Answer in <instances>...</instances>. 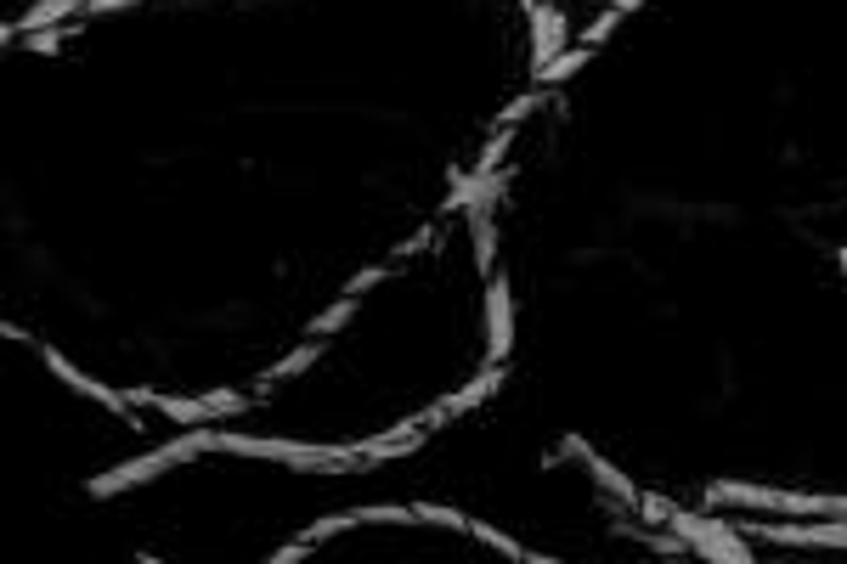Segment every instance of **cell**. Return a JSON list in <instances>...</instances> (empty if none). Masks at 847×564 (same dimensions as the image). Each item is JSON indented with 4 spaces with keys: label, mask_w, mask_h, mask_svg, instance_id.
<instances>
[{
    "label": "cell",
    "mask_w": 847,
    "mask_h": 564,
    "mask_svg": "<svg viewBox=\"0 0 847 564\" xmlns=\"http://www.w3.org/2000/svg\"><path fill=\"white\" fill-rule=\"evenodd\" d=\"M672 530H678V537H690V542H695V553H706V559H724V564H745V559H752V553H745V548L735 542V530H729V525H718V519L672 514Z\"/></svg>",
    "instance_id": "6da1fadb"
},
{
    "label": "cell",
    "mask_w": 847,
    "mask_h": 564,
    "mask_svg": "<svg viewBox=\"0 0 847 564\" xmlns=\"http://www.w3.org/2000/svg\"><path fill=\"white\" fill-rule=\"evenodd\" d=\"M763 542H786V548H847V519H825V525H757Z\"/></svg>",
    "instance_id": "7a4b0ae2"
},
{
    "label": "cell",
    "mask_w": 847,
    "mask_h": 564,
    "mask_svg": "<svg viewBox=\"0 0 847 564\" xmlns=\"http://www.w3.org/2000/svg\"><path fill=\"white\" fill-rule=\"evenodd\" d=\"M170 463H176V452L158 446V452L124 463V469H114V475H96V480H91V496H114V491H124V485H142V480H153L158 469H170Z\"/></svg>",
    "instance_id": "3957f363"
},
{
    "label": "cell",
    "mask_w": 847,
    "mask_h": 564,
    "mask_svg": "<svg viewBox=\"0 0 847 564\" xmlns=\"http://www.w3.org/2000/svg\"><path fill=\"white\" fill-rule=\"evenodd\" d=\"M40 356H46V368H51V373H57L62 384H69V389H80V395H91V401H96V407H108V412H124V407H130V395H114L108 384H96V379H85V373L74 368V361H69V356H57V350H40Z\"/></svg>",
    "instance_id": "277c9868"
},
{
    "label": "cell",
    "mask_w": 847,
    "mask_h": 564,
    "mask_svg": "<svg viewBox=\"0 0 847 564\" xmlns=\"http://www.w3.org/2000/svg\"><path fill=\"white\" fill-rule=\"evenodd\" d=\"M498 384H503V368H486V373H480V379H475L469 389H458V395H446V401H436V407H430V412H423L418 423H423V429H430V423H441V418H458V412L480 407V401H486V395H492Z\"/></svg>",
    "instance_id": "5b68a950"
},
{
    "label": "cell",
    "mask_w": 847,
    "mask_h": 564,
    "mask_svg": "<svg viewBox=\"0 0 847 564\" xmlns=\"http://www.w3.org/2000/svg\"><path fill=\"white\" fill-rule=\"evenodd\" d=\"M532 46H537V69H548L565 51V23L553 7H532Z\"/></svg>",
    "instance_id": "8992f818"
},
{
    "label": "cell",
    "mask_w": 847,
    "mask_h": 564,
    "mask_svg": "<svg viewBox=\"0 0 847 564\" xmlns=\"http://www.w3.org/2000/svg\"><path fill=\"white\" fill-rule=\"evenodd\" d=\"M418 441H423V423L413 418V423L390 429V435H379V441H362L356 452H362V463H379V457H407V452H418Z\"/></svg>",
    "instance_id": "52a82bcc"
},
{
    "label": "cell",
    "mask_w": 847,
    "mask_h": 564,
    "mask_svg": "<svg viewBox=\"0 0 847 564\" xmlns=\"http://www.w3.org/2000/svg\"><path fill=\"white\" fill-rule=\"evenodd\" d=\"M565 452H571V457H582V463H588V469L599 475V485H610L616 496H622V503H639V491H633V480H628L622 469H610V463H605L599 452H588V441H565Z\"/></svg>",
    "instance_id": "ba28073f"
},
{
    "label": "cell",
    "mask_w": 847,
    "mask_h": 564,
    "mask_svg": "<svg viewBox=\"0 0 847 564\" xmlns=\"http://www.w3.org/2000/svg\"><path fill=\"white\" fill-rule=\"evenodd\" d=\"M486 311H492V361H503V356H509V339H514L509 283H492V300H486Z\"/></svg>",
    "instance_id": "9c48e42d"
},
{
    "label": "cell",
    "mask_w": 847,
    "mask_h": 564,
    "mask_svg": "<svg viewBox=\"0 0 847 564\" xmlns=\"http://www.w3.org/2000/svg\"><path fill=\"white\" fill-rule=\"evenodd\" d=\"M594 57V46H576V51H560V57H553L548 62V69H537V80H571L576 69H582V62H588Z\"/></svg>",
    "instance_id": "30bf717a"
},
{
    "label": "cell",
    "mask_w": 847,
    "mask_h": 564,
    "mask_svg": "<svg viewBox=\"0 0 847 564\" xmlns=\"http://www.w3.org/2000/svg\"><path fill=\"white\" fill-rule=\"evenodd\" d=\"M350 316H356V293H345V300H339V305H329V311H322V316L311 322V334L322 339V334H334V327H345Z\"/></svg>",
    "instance_id": "8fae6325"
},
{
    "label": "cell",
    "mask_w": 847,
    "mask_h": 564,
    "mask_svg": "<svg viewBox=\"0 0 847 564\" xmlns=\"http://www.w3.org/2000/svg\"><path fill=\"white\" fill-rule=\"evenodd\" d=\"M322 356V345H306V350H288L283 361H277V368H272V379H295V373H306L311 368V361Z\"/></svg>",
    "instance_id": "7c38bea8"
},
{
    "label": "cell",
    "mask_w": 847,
    "mask_h": 564,
    "mask_svg": "<svg viewBox=\"0 0 847 564\" xmlns=\"http://www.w3.org/2000/svg\"><path fill=\"white\" fill-rule=\"evenodd\" d=\"M469 530H475V537H480L486 548H498V553H509V559H532V553H526V548H520L514 537H503V530H498V525H469Z\"/></svg>",
    "instance_id": "4fadbf2b"
},
{
    "label": "cell",
    "mask_w": 847,
    "mask_h": 564,
    "mask_svg": "<svg viewBox=\"0 0 847 564\" xmlns=\"http://www.w3.org/2000/svg\"><path fill=\"white\" fill-rule=\"evenodd\" d=\"M413 519H430V525H452V530H469V519L458 508H441V503H418Z\"/></svg>",
    "instance_id": "5bb4252c"
},
{
    "label": "cell",
    "mask_w": 847,
    "mask_h": 564,
    "mask_svg": "<svg viewBox=\"0 0 847 564\" xmlns=\"http://www.w3.org/2000/svg\"><path fill=\"white\" fill-rule=\"evenodd\" d=\"M350 525H362V514H329V519H317L306 530V542H322V537H334V530H350Z\"/></svg>",
    "instance_id": "9a60e30c"
},
{
    "label": "cell",
    "mask_w": 847,
    "mask_h": 564,
    "mask_svg": "<svg viewBox=\"0 0 847 564\" xmlns=\"http://www.w3.org/2000/svg\"><path fill=\"white\" fill-rule=\"evenodd\" d=\"M503 147H509V124H503V130H498V136H492V142H486V153L475 158V176H492V170H498V158H503Z\"/></svg>",
    "instance_id": "2e32d148"
},
{
    "label": "cell",
    "mask_w": 847,
    "mask_h": 564,
    "mask_svg": "<svg viewBox=\"0 0 847 564\" xmlns=\"http://www.w3.org/2000/svg\"><path fill=\"white\" fill-rule=\"evenodd\" d=\"M616 17H622V12H616V7H610L605 17H594V28H588V35H582V46H599V40L610 35V28H616Z\"/></svg>",
    "instance_id": "e0dca14e"
},
{
    "label": "cell",
    "mask_w": 847,
    "mask_h": 564,
    "mask_svg": "<svg viewBox=\"0 0 847 564\" xmlns=\"http://www.w3.org/2000/svg\"><path fill=\"white\" fill-rule=\"evenodd\" d=\"M639 508H644V519H667V525H672V514H678V508L661 503V496H644V491H639Z\"/></svg>",
    "instance_id": "ac0fdd59"
},
{
    "label": "cell",
    "mask_w": 847,
    "mask_h": 564,
    "mask_svg": "<svg viewBox=\"0 0 847 564\" xmlns=\"http://www.w3.org/2000/svg\"><path fill=\"white\" fill-rule=\"evenodd\" d=\"M28 46H35V51H57V46H62V28H35V35H28Z\"/></svg>",
    "instance_id": "d6986e66"
},
{
    "label": "cell",
    "mask_w": 847,
    "mask_h": 564,
    "mask_svg": "<svg viewBox=\"0 0 847 564\" xmlns=\"http://www.w3.org/2000/svg\"><path fill=\"white\" fill-rule=\"evenodd\" d=\"M384 519L402 525V519H413V514H407V508H362V525H384Z\"/></svg>",
    "instance_id": "ffe728a7"
},
{
    "label": "cell",
    "mask_w": 847,
    "mask_h": 564,
    "mask_svg": "<svg viewBox=\"0 0 847 564\" xmlns=\"http://www.w3.org/2000/svg\"><path fill=\"white\" fill-rule=\"evenodd\" d=\"M300 553H311V542H306V537H300V542H288V548H277L272 559H277V564H295Z\"/></svg>",
    "instance_id": "44dd1931"
},
{
    "label": "cell",
    "mask_w": 847,
    "mask_h": 564,
    "mask_svg": "<svg viewBox=\"0 0 847 564\" xmlns=\"http://www.w3.org/2000/svg\"><path fill=\"white\" fill-rule=\"evenodd\" d=\"M379 277H384V265H368V272H362V277H356V283H350V293H362V288H373Z\"/></svg>",
    "instance_id": "7402d4cb"
},
{
    "label": "cell",
    "mask_w": 847,
    "mask_h": 564,
    "mask_svg": "<svg viewBox=\"0 0 847 564\" xmlns=\"http://www.w3.org/2000/svg\"><path fill=\"white\" fill-rule=\"evenodd\" d=\"M119 7H136V0H85V12H119Z\"/></svg>",
    "instance_id": "603a6c76"
},
{
    "label": "cell",
    "mask_w": 847,
    "mask_h": 564,
    "mask_svg": "<svg viewBox=\"0 0 847 564\" xmlns=\"http://www.w3.org/2000/svg\"><path fill=\"white\" fill-rule=\"evenodd\" d=\"M644 7V0H616V12H639Z\"/></svg>",
    "instance_id": "cb8c5ba5"
},
{
    "label": "cell",
    "mask_w": 847,
    "mask_h": 564,
    "mask_svg": "<svg viewBox=\"0 0 847 564\" xmlns=\"http://www.w3.org/2000/svg\"><path fill=\"white\" fill-rule=\"evenodd\" d=\"M532 7H542V0H526V12H532Z\"/></svg>",
    "instance_id": "d4e9b609"
}]
</instances>
